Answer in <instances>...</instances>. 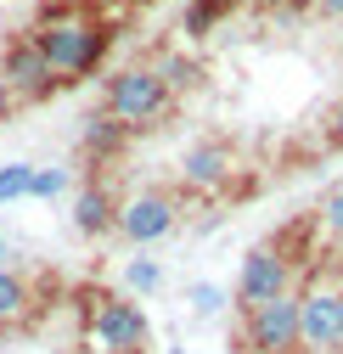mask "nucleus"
I'll return each instance as SVG.
<instances>
[{"mask_svg": "<svg viewBox=\"0 0 343 354\" xmlns=\"http://www.w3.org/2000/svg\"><path fill=\"white\" fill-rule=\"evenodd\" d=\"M34 39L46 51L51 73L62 84H79L84 73H96L107 62V46H113V28L102 17H91L79 0H51L39 6V23H34Z\"/></svg>", "mask_w": 343, "mask_h": 354, "instance_id": "nucleus-1", "label": "nucleus"}, {"mask_svg": "<svg viewBox=\"0 0 343 354\" xmlns=\"http://www.w3.org/2000/svg\"><path fill=\"white\" fill-rule=\"evenodd\" d=\"M102 113H113L124 129H158L169 113H175V96L158 79V68H118L102 91Z\"/></svg>", "mask_w": 343, "mask_h": 354, "instance_id": "nucleus-2", "label": "nucleus"}, {"mask_svg": "<svg viewBox=\"0 0 343 354\" xmlns=\"http://www.w3.org/2000/svg\"><path fill=\"white\" fill-rule=\"evenodd\" d=\"M237 348H242V354H304V332H298V292L270 298V304H259V309H242Z\"/></svg>", "mask_w": 343, "mask_h": 354, "instance_id": "nucleus-3", "label": "nucleus"}, {"mask_svg": "<svg viewBox=\"0 0 343 354\" xmlns=\"http://www.w3.org/2000/svg\"><path fill=\"white\" fill-rule=\"evenodd\" d=\"M298 281V264L276 248V242H259V248H248L242 253V270H237V309H259L270 298H287Z\"/></svg>", "mask_w": 343, "mask_h": 354, "instance_id": "nucleus-4", "label": "nucleus"}, {"mask_svg": "<svg viewBox=\"0 0 343 354\" xmlns=\"http://www.w3.org/2000/svg\"><path fill=\"white\" fill-rule=\"evenodd\" d=\"M91 343L102 354H136L147 348V315L124 292H91Z\"/></svg>", "mask_w": 343, "mask_h": 354, "instance_id": "nucleus-5", "label": "nucleus"}, {"mask_svg": "<svg viewBox=\"0 0 343 354\" xmlns=\"http://www.w3.org/2000/svg\"><path fill=\"white\" fill-rule=\"evenodd\" d=\"M175 225H180V197L163 192V186H147V192H136V197L118 203V225H113V231L130 242V248H152V242H163Z\"/></svg>", "mask_w": 343, "mask_h": 354, "instance_id": "nucleus-6", "label": "nucleus"}, {"mask_svg": "<svg viewBox=\"0 0 343 354\" xmlns=\"http://www.w3.org/2000/svg\"><path fill=\"white\" fill-rule=\"evenodd\" d=\"M0 91L17 96V102H46L51 91H62V79L51 73L46 51H39L34 34H12L6 39V57H0Z\"/></svg>", "mask_w": 343, "mask_h": 354, "instance_id": "nucleus-7", "label": "nucleus"}, {"mask_svg": "<svg viewBox=\"0 0 343 354\" xmlns=\"http://www.w3.org/2000/svg\"><path fill=\"white\" fill-rule=\"evenodd\" d=\"M298 332L315 354H343V292L326 281H310L298 292Z\"/></svg>", "mask_w": 343, "mask_h": 354, "instance_id": "nucleus-8", "label": "nucleus"}, {"mask_svg": "<svg viewBox=\"0 0 343 354\" xmlns=\"http://www.w3.org/2000/svg\"><path fill=\"white\" fill-rule=\"evenodd\" d=\"M231 174H237V163H231V147L225 141H197L180 158V186L197 192V197H220L231 186Z\"/></svg>", "mask_w": 343, "mask_h": 354, "instance_id": "nucleus-9", "label": "nucleus"}, {"mask_svg": "<svg viewBox=\"0 0 343 354\" xmlns=\"http://www.w3.org/2000/svg\"><path fill=\"white\" fill-rule=\"evenodd\" d=\"M113 225H118V197H113V186L102 174H91V180L73 192V231L79 236H107Z\"/></svg>", "mask_w": 343, "mask_h": 354, "instance_id": "nucleus-10", "label": "nucleus"}, {"mask_svg": "<svg viewBox=\"0 0 343 354\" xmlns=\"http://www.w3.org/2000/svg\"><path fill=\"white\" fill-rule=\"evenodd\" d=\"M124 147H130V129H124L113 113H91L79 124V152L91 158V163H113V158H124Z\"/></svg>", "mask_w": 343, "mask_h": 354, "instance_id": "nucleus-11", "label": "nucleus"}, {"mask_svg": "<svg viewBox=\"0 0 343 354\" xmlns=\"http://www.w3.org/2000/svg\"><path fill=\"white\" fill-rule=\"evenodd\" d=\"M39 309V298H34V287L12 270V264H0V332H12V326H23L28 315Z\"/></svg>", "mask_w": 343, "mask_h": 354, "instance_id": "nucleus-12", "label": "nucleus"}, {"mask_svg": "<svg viewBox=\"0 0 343 354\" xmlns=\"http://www.w3.org/2000/svg\"><path fill=\"white\" fill-rule=\"evenodd\" d=\"M237 6H242V0H192V6H186V17H180V28H186L192 39H203V34H214V28H220Z\"/></svg>", "mask_w": 343, "mask_h": 354, "instance_id": "nucleus-13", "label": "nucleus"}, {"mask_svg": "<svg viewBox=\"0 0 343 354\" xmlns=\"http://www.w3.org/2000/svg\"><path fill=\"white\" fill-rule=\"evenodd\" d=\"M158 79L169 84V96H175V91H192V84H197V62H186V57L169 51V57L158 62Z\"/></svg>", "mask_w": 343, "mask_h": 354, "instance_id": "nucleus-14", "label": "nucleus"}, {"mask_svg": "<svg viewBox=\"0 0 343 354\" xmlns=\"http://www.w3.org/2000/svg\"><path fill=\"white\" fill-rule=\"evenodd\" d=\"M158 281H163V270L152 259H130L124 264V292H158Z\"/></svg>", "mask_w": 343, "mask_h": 354, "instance_id": "nucleus-15", "label": "nucleus"}, {"mask_svg": "<svg viewBox=\"0 0 343 354\" xmlns=\"http://www.w3.org/2000/svg\"><path fill=\"white\" fill-rule=\"evenodd\" d=\"M28 186H34V169L28 163H6V169H0V203L28 197Z\"/></svg>", "mask_w": 343, "mask_h": 354, "instance_id": "nucleus-16", "label": "nucleus"}, {"mask_svg": "<svg viewBox=\"0 0 343 354\" xmlns=\"http://www.w3.org/2000/svg\"><path fill=\"white\" fill-rule=\"evenodd\" d=\"M315 219H321V231H326L332 242H343V180L321 197V214H315Z\"/></svg>", "mask_w": 343, "mask_h": 354, "instance_id": "nucleus-17", "label": "nucleus"}, {"mask_svg": "<svg viewBox=\"0 0 343 354\" xmlns=\"http://www.w3.org/2000/svg\"><path fill=\"white\" fill-rule=\"evenodd\" d=\"M68 186H73V174H68V169H34L28 197H46V203H51V197H62Z\"/></svg>", "mask_w": 343, "mask_h": 354, "instance_id": "nucleus-18", "label": "nucleus"}, {"mask_svg": "<svg viewBox=\"0 0 343 354\" xmlns=\"http://www.w3.org/2000/svg\"><path fill=\"white\" fill-rule=\"evenodd\" d=\"M192 309L214 315V309H225V292H220V287H208V281H197V287H192Z\"/></svg>", "mask_w": 343, "mask_h": 354, "instance_id": "nucleus-19", "label": "nucleus"}, {"mask_svg": "<svg viewBox=\"0 0 343 354\" xmlns=\"http://www.w3.org/2000/svg\"><path fill=\"white\" fill-rule=\"evenodd\" d=\"M259 6L270 17H298V12H310V0H259Z\"/></svg>", "mask_w": 343, "mask_h": 354, "instance_id": "nucleus-20", "label": "nucleus"}, {"mask_svg": "<svg viewBox=\"0 0 343 354\" xmlns=\"http://www.w3.org/2000/svg\"><path fill=\"white\" fill-rule=\"evenodd\" d=\"M326 141L343 147V102H332V113H326Z\"/></svg>", "mask_w": 343, "mask_h": 354, "instance_id": "nucleus-21", "label": "nucleus"}, {"mask_svg": "<svg viewBox=\"0 0 343 354\" xmlns=\"http://www.w3.org/2000/svg\"><path fill=\"white\" fill-rule=\"evenodd\" d=\"M310 12H321V17H343V0H310Z\"/></svg>", "mask_w": 343, "mask_h": 354, "instance_id": "nucleus-22", "label": "nucleus"}, {"mask_svg": "<svg viewBox=\"0 0 343 354\" xmlns=\"http://www.w3.org/2000/svg\"><path fill=\"white\" fill-rule=\"evenodd\" d=\"M337 292H343V270H337Z\"/></svg>", "mask_w": 343, "mask_h": 354, "instance_id": "nucleus-23", "label": "nucleus"}, {"mask_svg": "<svg viewBox=\"0 0 343 354\" xmlns=\"http://www.w3.org/2000/svg\"><path fill=\"white\" fill-rule=\"evenodd\" d=\"M0 259H6V242H0Z\"/></svg>", "mask_w": 343, "mask_h": 354, "instance_id": "nucleus-24", "label": "nucleus"}, {"mask_svg": "<svg viewBox=\"0 0 343 354\" xmlns=\"http://www.w3.org/2000/svg\"><path fill=\"white\" fill-rule=\"evenodd\" d=\"M169 354H186V348H169Z\"/></svg>", "mask_w": 343, "mask_h": 354, "instance_id": "nucleus-25", "label": "nucleus"}]
</instances>
